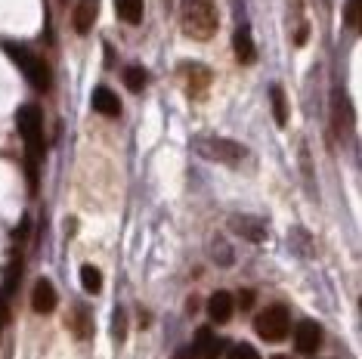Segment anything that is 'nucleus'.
Segmentation results:
<instances>
[{"mask_svg":"<svg viewBox=\"0 0 362 359\" xmlns=\"http://www.w3.org/2000/svg\"><path fill=\"white\" fill-rule=\"evenodd\" d=\"M180 25L192 40H211L220 28V13L214 0H183L180 4Z\"/></svg>","mask_w":362,"mask_h":359,"instance_id":"1","label":"nucleus"},{"mask_svg":"<svg viewBox=\"0 0 362 359\" xmlns=\"http://www.w3.org/2000/svg\"><path fill=\"white\" fill-rule=\"evenodd\" d=\"M16 124L19 134L28 146V180H31V192L37 189V161L44 155V115H40L37 105H22L16 112Z\"/></svg>","mask_w":362,"mask_h":359,"instance_id":"2","label":"nucleus"},{"mask_svg":"<svg viewBox=\"0 0 362 359\" xmlns=\"http://www.w3.org/2000/svg\"><path fill=\"white\" fill-rule=\"evenodd\" d=\"M195 149H199L202 158L208 161H220V165H242L245 158H248V149H245L242 143L235 140H223V136H202L199 143H195Z\"/></svg>","mask_w":362,"mask_h":359,"instance_id":"3","label":"nucleus"},{"mask_svg":"<svg viewBox=\"0 0 362 359\" xmlns=\"http://www.w3.org/2000/svg\"><path fill=\"white\" fill-rule=\"evenodd\" d=\"M6 53H10V59L22 69V75L28 78V84L35 90H50L53 78H50V69H47V62L40 59V56H35L31 50H25V47H16V44H6Z\"/></svg>","mask_w":362,"mask_h":359,"instance_id":"4","label":"nucleus"},{"mask_svg":"<svg viewBox=\"0 0 362 359\" xmlns=\"http://www.w3.org/2000/svg\"><path fill=\"white\" fill-rule=\"evenodd\" d=\"M254 331H257L263 341L279 344V341H285L288 331H291V316H288V310L282 304H276V307L263 310L257 319H254Z\"/></svg>","mask_w":362,"mask_h":359,"instance_id":"5","label":"nucleus"},{"mask_svg":"<svg viewBox=\"0 0 362 359\" xmlns=\"http://www.w3.org/2000/svg\"><path fill=\"white\" fill-rule=\"evenodd\" d=\"M180 84H183L186 96L199 100L204 90H208V84H211V71L204 69V65H199V62H183L180 65Z\"/></svg>","mask_w":362,"mask_h":359,"instance_id":"6","label":"nucleus"},{"mask_svg":"<svg viewBox=\"0 0 362 359\" xmlns=\"http://www.w3.org/2000/svg\"><path fill=\"white\" fill-rule=\"evenodd\" d=\"M319 344H322V329H319L316 322H300L298 329H294V350L303 356H310V353H316Z\"/></svg>","mask_w":362,"mask_h":359,"instance_id":"7","label":"nucleus"},{"mask_svg":"<svg viewBox=\"0 0 362 359\" xmlns=\"http://www.w3.org/2000/svg\"><path fill=\"white\" fill-rule=\"evenodd\" d=\"M56 300H59V295H56L53 282L50 279H37L35 282V291H31V307H35V313H40V316L53 313Z\"/></svg>","mask_w":362,"mask_h":359,"instance_id":"8","label":"nucleus"},{"mask_svg":"<svg viewBox=\"0 0 362 359\" xmlns=\"http://www.w3.org/2000/svg\"><path fill=\"white\" fill-rule=\"evenodd\" d=\"M233 50H235V59L242 65H251L257 59V44H254V35L248 25H238L235 35H233Z\"/></svg>","mask_w":362,"mask_h":359,"instance_id":"9","label":"nucleus"},{"mask_svg":"<svg viewBox=\"0 0 362 359\" xmlns=\"http://www.w3.org/2000/svg\"><path fill=\"white\" fill-rule=\"evenodd\" d=\"M96 16H100V0H78L75 13H71V25H75L78 35H87L93 28Z\"/></svg>","mask_w":362,"mask_h":359,"instance_id":"10","label":"nucleus"},{"mask_svg":"<svg viewBox=\"0 0 362 359\" xmlns=\"http://www.w3.org/2000/svg\"><path fill=\"white\" fill-rule=\"evenodd\" d=\"M233 307H235V300L229 291H214V295L208 298V316L214 322H229L233 319Z\"/></svg>","mask_w":362,"mask_h":359,"instance_id":"11","label":"nucleus"},{"mask_svg":"<svg viewBox=\"0 0 362 359\" xmlns=\"http://www.w3.org/2000/svg\"><path fill=\"white\" fill-rule=\"evenodd\" d=\"M220 338L214 334L211 329H199L195 331V344H192V353L199 359H217L220 356Z\"/></svg>","mask_w":362,"mask_h":359,"instance_id":"12","label":"nucleus"},{"mask_svg":"<svg viewBox=\"0 0 362 359\" xmlns=\"http://www.w3.org/2000/svg\"><path fill=\"white\" fill-rule=\"evenodd\" d=\"M350 127H353V105L347 100V93L337 90L334 93V130H337V136H347Z\"/></svg>","mask_w":362,"mask_h":359,"instance_id":"13","label":"nucleus"},{"mask_svg":"<svg viewBox=\"0 0 362 359\" xmlns=\"http://www.w3.org/2000/svg\"><path fill=\"white\" fill-rule=\"evenodd\" d=\"M93 109L105 118H118L121 115V100L112 93L109 87H96L93 90Z\"/></svg>","mask_w":362,"mask_h":359,"instance_id":"14","label":"nucleus"},{"mask_svg":"<svg viewBox=\"0 0 362 359\" xmlns=\"http://www.w3.org/2000/svg\"><path fill=\"white\" fill-rule=\"evenodd\" d=\"M229 226H233L238 235H245V239L263 242V223H260V220H254V217H233V220H229Z\"/></svg>","mask_w":362,"mask_h":359,"instance_id":"15","label":"nucleus"},{"mask_svg":"<svg viewBox=\"0 0 362 359\" xmlns=\"http://www.w3.org/2000/svg\"><path fill=\"white\" fill-rule=\"evenodd\" d=\"M115 13L127 25H139V19H143V0H115Z\"/></svg>","mask_w":362,"mask_h":359,"instance_id":"16","label":"nucleus"},{"mask_svg":"<svg viewBox=\"0 0 362 359\" xmlns=\"http://www.w3.org/2000/svg\"><path fill=\"white\" fill-rule=\"evenodd\" d=\"M269 100H273V115H276V124L285 127L288 124V100H285V90L273 84L269 87Z\"/></svg>","mask_w":362,"mask_h":359,"instance_id":"17","label":"nucleus"},{"mask_svg":"<svg viewBox=\"0 0 362 359\" xmlns=\"http://www.w3.org/2000/svg\"><path fill=\"white\" fill-rule=\"evenodd\" d=\"M121 78H124V87L130 90V93H139V90L146 87V81H149V71H146L143 65H127Z\"/></svg>","mask_w":362,"mask_h":359,"instance_id":"18","label":"nucleus"},{"mask_svg":"<svg viewBox=\"0 0 362 359\" xmlns=\"http://www.w3.org/2000/svg\"><path fill=\"white\" fill-rule=\"evenodd\" d=\"M81 285H84L87 295H100L103 291V273L93 264H84L81 266Z\"/></svg>","mask_w":362,"mask_h":359,"instance_id":"19","label":"nucleus"},{"mask_svg":"<svg viewBox=\"0 0 362 359\" xmlns=\"http://www.w3.org/2000/svg\"><path fill=\"white\" fill-rule=\"evenodd\" d=\"M69 325H71V331H75L81 341H87L90 331H93L90 329V313L84 307H75V316H69Z\"/></svg>","mask_w":362,"mask_h":359,"instance_id":"20","label":"nucleus"},{"mask_svg":"<svg viewBox=\"0 0 362 359\" xmlns=\"http://www.w3.org/2000/svg\"><path fill=\"white\" fill-rule=\"evenodd\" d=\"M344 22H347L353 31L362 28V0H347V6H344Z\"/></svg>","mask_w":362,"mask_h":359,"instance_id":"21","label":"nucleus"},{"mask_svg":"<svg viewBox=\"0 0 362 359\" xmlns=\"http://www.w3.org/2000/svg\"><path fill=\"white\" fill-rule=\"evenodd\" d=\"M229 359H260V353L251 344H235L229 350Z\"/></svg>","mask_w":362,"mask_h":359,"instance_id":"22","label":"nucleus"},{"mask_svg":"<svg viewBox=\"0 0 362 359\" xmlns=\"http://www.w3.org/2000/svg\"><path fill=\"white\" fill-rule=\"evenodd\" d=\"M19 269H22V264L16 260V264L6 269V282H4V295H13L16 291V282H19Z\"/></svg>","mask_w":362,"mask_h":359,"instance_id":"23","label":"nucleus"},{"mask_svg":"<svg viewBox=\"0 0 362 359\" xmlns=\"http://www.w3.org/2000/svg\"><path fill=\"white\" fill-rule=\"evenodd\" d=\"M115 334L124 338V313H115Z\"/></svg>","mask_w":362,"mask_h":359,"instance_id":"24","label":"nucleus"},{"mask_svg":"<svg viewBox=\"0 0 362 359\" xmlns=\"http://www.w3.org/2000/svg\"><path fill=\"white\" fill-rule=\"evenodd\" d=\"M6 319H10V310H6V300H4V295H0V329L6 325Z\"/></svg>","mask_w":362,"mask_h":359,"instance_id":"25","label":"nucleus"},{"mask_svg":"<svg viewBox=\"0 0 362 359\" xmlns=\"http://www.w3.org/2000/svg\"><path fill=\"white\" fill-rule=\"evenodd\" d=\"M238 304H242L245 310H248L254 304V291H242V298H238Z\"/></svg>","mask_w":362,"mask_h":359,"instance_id":"26","label":"nucleus"},{"mask_svg":"<svg viewBox=\"0 0 362 359\" xmlns=\"http://www.w3.org/2000/svg\"><path fill=\"white\" fill-rule=\"evenodd\" d=\"M276 359H285V356H276Z\"/></svg>","mask_w":362,"mask_h":359,"instance_id":"27","label":"nucleus"}]
</instances>
